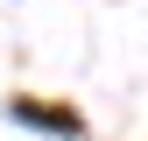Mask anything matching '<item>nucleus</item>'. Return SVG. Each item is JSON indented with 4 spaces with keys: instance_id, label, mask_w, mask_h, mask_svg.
I'll return each instance as SVG.
<instances>
[{
    "instance_id": "1",
    "label": "nucleus",
    "mask_w": 148,
    "mask_h": 141,
    "mask_svg": "<svg viewBox=\"0 0 148 141\" xmlns=\"http://www.w3.org/2000/svg\"><path fill=\"white\" fill-rule=\"evenodd\" d=\"M7 113L21 120V127H42V134H64V141L78 134V113H57V106H35V99H14Z\"/></svg>"
}]
</instances>
